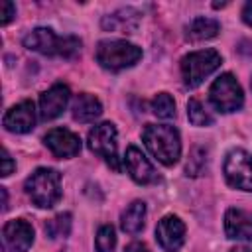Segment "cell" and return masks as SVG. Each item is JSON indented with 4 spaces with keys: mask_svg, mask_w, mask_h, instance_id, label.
Wrapping results in <instances>:
<instances>
[{
    "mask_svg": "<svg viewBox=\"0 0 252 252\" xmlns=\"http://www.w3.org/2000/svg\"><path fill=\"white\" fill-rule=\"evenodd\" d=\"M24 45L49 57L71 59L81 51V39L75 35H57L49 28H35L24 37Z\"/></svg>",
    "mask_w": 252,
    "mask_h": 252,
    "instance_id": "6da1fadb",
    "label": "cell"
},
{
    "mask_svg": "<svg viewBox=\"0 0 252 252\" xmlns=\"http://www.w3.org/2000/svg\"><path fill=\"white\" fill-rule=\"evenodd\" d=\"M146 148L163 165H173L181 156L179 132L167 124H148L142 132Z\"/></svg>",
    "mask_w": 252,
    "mask_h": 252,
    "instance_id": "7a4b0ae2",
    "label": "cell"
},
{
    "mask_svg": "<svg viewBox=\"0 0 252 252\" xmlns=\"http://www.w3.org/2000/svg\"><path fill=\"white\" fill-rule=\"evenodd\" d=\"M26 193L33 205L49 209L61 199V175L55 169L39 167L26 179Z\"/></svg>",
    "mask_w": 252,
    "mask_h": 252,
    "instance_id": "3957f363",
    "label": "cell"
},
{
    "mask_svg": "<svg viewBox=\"0 0 252 252\" xmlns=\"http://www.w3.org/2000/svg\"><path fill=\"white\" fill-rule=\"evenodd\" d=\"M142 57V49L122 39H106L96 45V61L108 71L132 67Z\"/></svg>",
    "mask_w": 252,
    "mask_h": 252,
    "instance_id": "277c9868",
    "label": "cell"
},
{
    "mask_svg": "<svg viewBox=\"0 0 252 252\" xmlns=\"http://www.w3.org/2000/svg\"><path fill=\"white\" fill-rule=\"evenodd\" d=\"M220 65V55L215 49H201L181 59V75L187 87H197Z\"/></svg>",
    "mask_w": 252,
    "mask_h": 252,
    "instance_id": "5b68a950",
    "label": "cell"
},
{
    "mask_svg": "<svg viewBox=\"0 0 252 252\" xmlns=\"http://www.w3.org/2000/svg\"><path fill=\"white\" fill-rule=\"evenodd\" d=\"M89 148L100 156L114 171H120V159L116 154V128L110 122H102L89 132Z\"/></svg>",
    "mask_w": 252,
    "mask_h": 252,
    "instance_id": "8992f818",
    "label": "cell"
},
{
    "mask_svg": "<svg viewBox=\"0 0 252 252\" xmlns=\"http://www.w3.org/2000/svg\"><path fill=\"white\" fill-rule=\"evenodd\" d=\"M211 100L220 112H234L242 106L244 94L238 81L230 73H224L211 85Z\"/></svg>",
    "mask_w": 252,
    "mask_h": 252,
    "instance_id": "52a82bcc",
    "label": "cell"
},
{
    "mask_svg": "<svg viewBox=\"0 0 252 252\" xmlns=\"http://www.w3.org/2000/svg\"><path fill=\"white\" fill-rule=\"evenodd\" d=\"M224 177L232 187L252 191V154L244 150L228 152L224 159Z\"/></svg>",
    "mask_w": 252,
    "mask_h": 252,
    "instance_id": "ba28073f",
    "label": "cell"
},
{
    "mask_svg": "<svg viewBox=\"0 0 252 252\" xmlns=\"http://www.w3.org/2000/svg\"><path fill=\"white\" fill-rule=\"evenodd\" d=\"M33 242V228L30 222L16 219L8 220L2 228V248L4 252H28Z\"/></svg>",
    "mask_w": 252,
    "mask_h": 252,
    "instance_id": "9c48e42d",
    "label": "cell"
},
{
    "mask_svg": "<svg viewBox=\"0 0 252 252\" xmlns=\"http://www.w3.org/2000/svg\"><path fill=\"white\" fill-rule=\"evenodd\" d=\"M124 163L126 169L130 173V177L140 183V185H150V183H158L159 175L154 169V165L148 161V158L136 148V146H128L126 156H124Z\"/></svg>",
    "mask_w": 252,
    "mask_h": 252,
    "instance_id": "30bf717a",
    "label": "cell"
},
{
    "mask_svg": "<svg viewBox=\"0 0 252 252\" xmlns=\"http://www.w3.org/2000/svg\"><path fill=\"white\" fill-rule=\"evenodd\" d=\"M45 146L51 150L57 158H73L81 152V140L77 134H73L67 128H53L43 138Z\"/></svg>",
    "mask_w": 252,
    "mask_h": 252,
    "instance_id": "8fae6325",
    "label": "cell"
},
{
    "mask_svg": "<svg viewBox=\"0 0 252 252\" xmlns=\"http://www.w3.org/2000/svg\"><path fill=\"white\" fill-rule=\"evenodd\" d=\"M156 236H158V242L163 250L167 252H175L181 248L183 240H185V224L173 217V215H167L163 217L158 226H156Z\"/></svg>",
    "mask_w": 252,
    "mask_h": 252,
    "instance_id": "7c38bea8",
    "label": "cell"
},
{
    "mask_svg": "<svg viewBox=\"0 0 252 252\" xmlns=\"http://www.w3.org/2000/svg\"><path fill=\"white\" fill-rule=\"evenodd\" d=\"M4 126L10 132L16 134H26L32 132V128L35 126V108L32 100H24L16 106H12L6 114H4Z\"/></svg>",
    "mask_w": 252,
    "mask_h": 252,
    "instance_id": "4fadbf2b",
    "label": "cell"
},
{
    "mask_svg": "<svg viewBox=\"0 0 252 252\" xmlns=\"http://www.w3.org/2000/svg\"><path fill=\"white\" fill-rule=\"evenodd\" d=\"M69 102V87L65 85H53L39 96V114L43 120H53L57 118Z\"/></svg>",
    "mask_w": 252,
    "mask_h": 252,
    "instance_id": "5bb4252c",
    "label": "cell"
},
{
    "mask_svg": "<svg viewBox=\"0 0 252 252\" xmlns=\"http://www.w3.org/2000/svg\"><path fill=\"white\" fill-rule=\"evenodd\" d=\"M224 232L232 240H252V213L228 209L224 215Z\"/></svg>",
    "mask_w": 252,
    "mask_h": 252,
    "instance_id": "9a60e30c",
    "label": "cell"
},
{
    "mask_svg": "<svg viewBox=\"0 0 252 252\" xmlns=\"http://www.w3.org/2000/svg\"><path fill=\"white\" fill-rule=\"evenodd\" d=\"M140 14L132 8H122L112 12L110 16L102 18V28L106 32H116V33H134L138 24H140Z\"/></svg>",
    "mask_w": 252,
    "mask_h": 252,
    "instance_id": "2e32d148",
    "label": "cell"
},
{
    "mask_svg": "<svg viewBox=\"0 0 252 252\" xmlns=\"http://www.w3.org/2000/svg\"><path fill=\"white\" fill-rule=\"evenodd\" d=\"M102 112V106H100V100L93 94H87V93H81L75 96L73 100V118L79 120V122H93L94 118H98Z\"/></svg>",
    "mask_w": 252,
    "mask_h": 252,
    "instance_id": "e0dca14e",
    "label": "cell"
},
{
    "mask_svg": "<svg viewBox=\"0 0 252 252\" xmlns=\"http://www.w3.org/2000/svg\"><path fill=\"white\" fill-rule=\"evenodd\" d=\"M144 219H146V205L142 201H134L124 209L120 217V226L124 232L136 234L144 228Z\"/></svg>",
    "mask_w": 252,
    "mask_h": 252,
    "instance_id": "ac0fdd59",
    "label": "cell"
},
{
    "mask_svg": "<svg viewBox=\"0 0 252 252\" xmlns=\"http://www.w3.org/2000/svg\"><path fill=\"white\" fill-rule=\"evenodd\" d=\"M220 26L217 20L213 18H195L189 26H187V39L191 41H203V39H211L219 33Z\"/></svg>",
    "mask_w": 252,
    "mask_h": 252,
    "instance_id": "d6986e66",
    "label": "cell"
},
{
    "mask_svg": "<svg viewBox=\"0 0 252 252\" xmlns=\"http://www.w3.org/2000/svg\"><path fill=\"white\" fill-rule=\"evenodd\" d=\"M187 116H189V122L193 126H209V124H213V116L203 106V102L197 100V98H191L189 100V104H187Z\"/></svg>",
    "mask_w": 252,
    "mask_h": 252,
    "instance_id": "ffe728a7",
    "label": "cell"
},
{
    "mask_svg": "<svg viewBox=\"0 0 252 252\" xmlns=\"http://www.w3.org/2000/svg\"><path fill=\"white\" fill-rule=\"evenodd\" d=\"M71 230V215L69 213H61L55 219H51L49 222H45V232L49 238H61L67 236Z\"/></svg>",
    "mask_w": 252,
    "mask_h": 252,
    "instance_id": "44dd1931",
    "label": "cell"
},
{
    "mask_svg": "<svg viewBox=\"0 0 252 252\" xmlns=\"http://www.w3.org/2000/svg\"><path fill=\"white\" fill-rule=\"evenodd\" d=\"M205 167H207V150L201 148V146H195L191 150V154H189L185 171H187V175L197 177V175H201L205 171Z\"/></svg>",
    "mask_w": 252,
    "mask_h": 252,
    "instance_id": "7402d4cb",
    "label": "cell"
},
{
    "mask_svg": "<svg viewBox=\"0 0 252 252\" xmlns=\"http://www.w3.org/2000/svg\"><path fill=\"white\" fill-rule=\"evenodd\" d=\"M152 110L159 118H171L175 114V102H173V98L167 93H159L152 100Z\"/></svg>",
    "mask_w": 252,
    "mask_h": 252,
    "instance_id": "603a6c76",
    "label": "cell"
},
{
    "mask_svg": "<svg viewBox=\"0 0 252 252\" xmlns=\"http://www.w3.org/2000/svg\"><path fill=\"white\" fill-rule=\"evenodd\" d=\"M96 252H112L116 246V236H114V228L110 224H102L96 232V240H94Z\"/></svg>",
    "mask_w": 252,
    "mask_h": 252,
    "instance_id": "cb8c5ba5",
    "label": "cell"
},
{
    "mask_svg": "<svg viewBox=\"0 0 252 252\" xmlns=\"http://www.w3.org/2000/svg\"><path fill=\"white\" fill-rule=\"evenodd\" d=\"M0 10H2V14H0V24H2V26H6V24L16 16V8H14V4H12V2L4 0V2H0Z\"/></svg>",
    "mask_w": 252,
    "mask_h": 252,
    "instance_id": "d4e9b609",
    "label": "cell"
},
{
    "mask_svg": "<svg viewBox=\"0 0 252 252\" xmlns=\"http://www.w3.org/2000/svg\"><path fill=\"white\" fill-rule=\"evenodd\" d=\"M14 167H16V163L12 161L8 150H4V152H2V177H8V175L12 173Z\"/></svg>",
    "mask_w": 252,
    "mask_h": 252,
    "instance_id": "484cf974",
    "label": "cell"
},
{
    "mask_svg": "<svg viewBox=\"0 0 252 252\" xmlns=\"http://www.w3.org/2000/svg\"><path fill=\"white\" fill-rule=\"evenodd\" d=\"M124 252H150V250H148V246L142 244V242H132V244L126 246Z\"/></svg>",
    "mask_w": 252,
    "mask_h": 252,
    "instance_id": "4316f807",
    "label": "cell"
},
{
    "mask_svg": "<svg viewBox=\"0 0 252 252\" xmlns=\"http://www.w3.org/2000/svg\"><path fill=\"white\" fill-rule=\"evenodd\" d=\"M242 20H244L248 26H252V2H248V4L244 6V10H242Z\"/></svg>",
    "mask_w": 252,
    "mask_h": 252,
    "instance_id": "83f0119b",
    "label": "cell"
},
{
    "mask_svg": "<svg viewBox=\"0 0 252 252\" xmlns=\"http://www.w3.org/2000/svg\"><path fill=\"white\" fill-rule=\"evenodd\" d=\"M238 51H240L242 55L252 57V41H242V43H240V47H238Z\"/></svg>",
    "mask_w": 252,
    "mask_h": 252,
    "instance_id": "f1b7e54d",
    "label": "cell"
},
{
    "mask_svg": "<svg viewBox=\"0 0 252 252\" xmlns=\"http://www.w3.org/2000/svg\"><path fill=\"white\" fill-rule=\"evenodd\" d=\"M228 252H252L248 246H234V248H230Z\"/></svg>",
    "mask_w": 252,
    "mask_h": 252,
    "instance_id": "f546056e",
    "label": "cell"
}]
</instances>
